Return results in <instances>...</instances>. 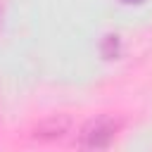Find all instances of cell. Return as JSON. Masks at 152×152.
I'll use <instances>...</instances> for the list:
<instances>
[{
  "mask_svg": "<svg viewBox=\"0 0 152 152\" xmlns=\"http://www.w3.org/2000/svg\"><path fill=\"white\" fill-rule=\"evenodd\" d=\"M116 133V124L107 116H100V119H93L83 133H81V145L83 147H107L112 142Z\"/></svg>",
  "mask_w": 152,
  "mask_h": 152,
  "instance_id": "obj_1",
  "label": "cell"
},
{
  "mask_svg": "<svg viewBox=\"0 0 152 152\" xmlns=\"http://www.w3.org/2000/svg\"><path fill=\"white\" fill-rule=\"evenodd\" d=\"M124 2H140V0H124Z\"/></svg>",
  "mask_w": 152,
  "mask_h": 152,
  "instance_id": "obj_2",
  "label": "cell"
},
{
  "mask_svg": "<svg viewBox=\"0 0 152 152\" xmlns=\"http://www.w3.org/2000/svg\"><path fill=\"white\" fill-rule=\"evenodd\" d=\"M0 17H2V0H0Z\"/></svg>",
  "mask_w": 152,
  "mask_h": 152,
  "instance_id": "obj_3",
  "label": "cell"
}]
</instances>
